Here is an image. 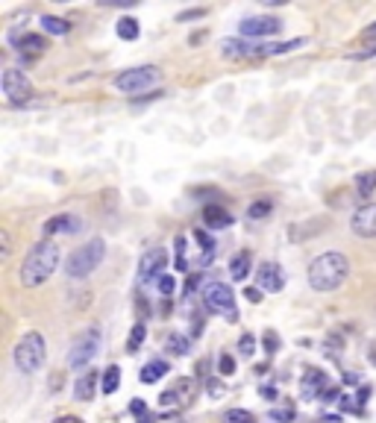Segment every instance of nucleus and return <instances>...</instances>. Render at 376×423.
<instances>
[{"mask_svg": "<svg viewBox=\"0 0 376 423\" xmlns=\"http://www.w3.org/2000/svg\"><path fill=\"white\" fill-rule=\"evenodd\" d=\"M356 191L361 197H370L376 191V171H361V173H356Z\"/></svg>", "mask_w": 376, "mask_h": 423, "instance_id": "nucleus-22", "label": "nucleus"}, {"mask_svg": "<svg viewBox=\"0 0 376 423\" xmlns=\"http://www.w3.org/2000/svg\"><path fill=\"white\" fill-rule=\"evenodd\" d=\"M238 353H241V356H253L256 353V338H253V335H244L241 344H238Z\"/></svg>", "mask_w": 376, "mask_h": 423, "instance_id": "nucleus-32", "label": "nucleus"}, {"mask_svg": "<svg viewBox=\"0 0 376 423\" xmlns=\"http://www.w3.org/2000/svg\"><path fill=\"white\" fill-rule=\"evenodd\" d=\"M115 33H118V39H123V42H135L139 39V33H142V27H139V21L135 18H121Z\"/></svg>", "mask_w": 376, "mask_h": 423, "instance_id": "nucleus-20", "label": "nucleus"}, {"mask_svg": "<svg viewBox=\"0 0 376 423\" xmlns=\"http://www.w3.org/2000/svg\"><path fill=\"white\" fill-rule=\"evenodd\" d=\"M159 80V71L153 65H144V68H130L115 77V89L123 94H139L144 89H150Z\"/></svg>", "mask_w": 376, "mask_h": 423, "instance_id": "nucleus-7", "label": "nucleus"}, {"mask_svg": "<svg viewBox=\"0 0 376 423\" xmlns=\"http://www.w3.org/2000/svg\"><path fill=\"white\" fill-rule=\"evenodd\" d=\"M156 288H159V294H162V297H171V294H173V288H177V279L168 277V273H162V277L156 279Z\"/></svg>", "mask_w": 376, "mask_h": 423, "instance_id": "nucleus-30", "label": "nucleus"}, {"mask_svg": "<svg viewBox=\"0 0 376 423\" xmlns=\"http://www.w3.org/2000/svg\"><path fill=\"white\" fill-rule=\"evenodd\" d=\"M130 408H133V415H135V417H139V420H142V417L147 415V406H144L142 400H133V406H130Z\"/></svg>", "mask_w": 376, "mask_h": 423, "instance_id": "nucleus-37", "label": "nucleus"}, {"mask_svg": "<svg viewBox=\"0 0 376 423\" xmlns=\"http://www.w3.org/2000/svg\"><path fill=\"white\" fill-rule=\"evenodd\" d=\"M256 282H259L262 291L277 294V291H282V285H285V273H282V268L277 262H265V265H259V270H256Z\"/></svg>", "mask_w": 376, "mask_h": 423, "instance_id": "nucleus-11", "label": "nucleus"}, {"mask_svg": "<svg viewBox=\"0 0 376 423\" xmlns=\"http://www.w3.org/2000/svg\"><path fill=\"white\" fill-rule=\"evenodd\" d=\"M350 230H353L359 239H376V203L356 209L353 218H350Z\"/></svg>", "mask_w": 376, "mask_h": 423, "instance_id": "nucleus-10", "label": "nucleus"}, {"mask_svg": "<svg viewBox=\"0 0 376 423\" xmlns=\"http://www.w3.org/2000/svg\"><path fill=\"white\" fill-rule=\"evenodd\" d=\"M223 423H256V420L250 412H244V408H230V412L223 415Z\"/></svg>", "mask_w": 376, "mask_h": 423, "instance_id": "nucleus-29", "label": "nucleus"}, {"mask_svg": "<svg viewBox=\"0 0 376 423\" xmlns=\"http://www.w3.org/2000/svg\"><path fill=\"white\" fill-rule=\"evenodd\" d=\"M241 35H247V39H262V35H273L280 33V21L277 18H247L241 21Z\"/></svg>", "mask_w": 376, "mask_h": 423, "instance_id": "nucleus-14", "label": "nucleus"}, {"mask_svg": "<svg viewBox=\"0 0 376 423\" xmlns=\"http://www.w3.org/2000/svg\"><path fill=\"white\" fill-rule=\"evenodd\" d=\"M42 27H44L50 35H68V33H71V21L56 18V15H44V18H42Z\"/></svg>", "mask_w": 376, "mask_h": 423, "instance_id": "nucleus-21", "label": "nucleus"}, {"mask_svg": "<svg viewBox=\"0 0 376 423\" xmlns=\"http://www.w3.org/2000/svg\"><path fill=\"white\" fill-rule=\"evenodd\" d=\"M271 420H277V423H291V420H294V408H291V406L273 408V412H271Z\"/></svg>", "mask_w": 376, "mask_h": 423, "instance_id": "nucleus-31", "label": "nucleus"}, {"mask_svg": "<svg viewBox=\"0 0 376 423\" xmlns=\"http://www.w3.org/2000/svg\"><path fill=\"white\" fill-rule=\"evenodd\" d=\"M271 44H247V42H235V39H223L221 42V53L230 59H244V56H268Z\"/></svg>", "mask_w": 376, "mask_h": 423, "instance_id": "nucleus-12", "label": "nucleus"}, {"mask_svg": "<svg viewBox=\"0 0 376 423\" xmlns=\"http://www.w3.org/2000/svg\"><path fill=\"white\" fill-rule=\"evenodd\" d=\"M168 265V253L162 250V247H153V250H147L142 256V262H139V282L147 285V282H153L162 277V270H165Z\"/></svg>", "mask_w": 376, "mask_h": 423, "instance_id": "nucleus-9", "label": "nucleus"}, {"mask_svg": "<svg viewBox=\"0 0 376 423\" xmlns=\"http://www.w3.org/2000/svg\"><path fill=\"white\" fill-rule=\"evenodd\" d=\"M368 394H370L368 385H365V388H359V394H356V403H359V406H365V403H368Z\"/></svg>", "mask_w": 376, "mask_h": 423, "instance_id": "nucleus-41", "label": "nucleus"}, {"mask_svg": "<svg viewBox=\"0 0 376 423\" xmlns=\"http://www.w3.org/2000/svg\"><path fill=\"white\" fill-rule=\"evenodd\" d=\"M265 347H268V353L277 350V335H273V332H268V335H265Z\"/></svg>", "mask_w": 376, "mask_h": 423, "instance_id": "nucleus-40", "label": "nucleus"}, {"mask_svg": "<svg viewBox=\"0 0 376 423\" xmlns=\"http://www.w3.org/2000/svg\"><path fill=\"white\" fill-rule=\"evenodd\" d=\"M203 223L212 227V230H227L232 223V215L223 206H206L203 209Z\"/></svg>", "mask_w": 376, "mask_h": 423, "instance_id": "nucleus-16", "label": "nucleus"}, {"mask_svg": "<svg viewBox=\"0 0 376 423\" xmlns=\"http://www.w3.org/2000/svg\"><path fill=\"white\" fill-rule=\"evenodd\" d=\"M80 227H83V221H80L77 215H71V212H65V215H56V218L44 221L42 232H44V235H59V232L74 235V232H80Z\"/></svg>", "mask_w": 376, "mask_h": 423, "instance_id": "nucleus-15", "label": "nucleus"}, {"mask_svg": "<svg viewBox=\"0 0 376 423\" xmlns=\"http://www.w3.org/2000/svg\"><path fill=\"white\" fill-rule=\"evenodd\" d=\"M271 200H256V203H250V209H247V218L250 221H262V218H268L271 215Z\"/></svg>", "mask_w": 376, "mask_h": 423, "instance_id": "nucleus-27", "label": "nucleus"}, {"mask_svg": "<svg viewBox=\"0 0 376 423\" xmlns=\"http://www.w3.org/2000/svg\"><path fill=\"white\" fill-rule=\"evenodd\" d=\"M100 347H103V332H100L97 327H89L77 341L71 344V350H68V368L80 370V368H85L89 362H94V356L100 353Z\"/></svg>", "mask_w": 376, "mask_h": 423, "instance_id": "nucleus-6", "label": "nucleus"}, {"mask_svg": "<svg viewBox=\"0 0 376 423\" xmlns=\"http://www.w3.org/2000/svg\"><path fill=\"white\" fill-rule=\"evenodd\" d=\"M168 350L173 353V356H185L188 353V338H182V335H177V332H173V335H168Z\"/></svg>", "mask_w": 376, "mask_h": 423, "instance_id": "nucleus-28", "label": "nucleus"}, {"mask_svg": "<svg viewBox=\"0 0 376 423\" xmlns=\"http://www.w3.org/2000/svg\"><path fill=\"white\" fill-rule=\"evenodd\" d=\"M218 370L223 373V377H230V373L235 370V359H232V356H221V362H218Z\"/></svg>", "mask_w": 376, "mask_h": 423, "instance_id": "nucleus-34", "label": "nucleus"}, {"mask_svg": "<svg viewBox=\"0 0 376 423\" xmlns=\"http://www.w3.org/2000/svg\"><path fill=\"white\" fill-rule=\"evenodd\" d=\"M323 400H327V403H335V400H338V388H330V391H323Z\"/></svg>", "mask_w": 376, "mask_h": 423, "instance_id": "nucleus-43", "label": "nucleus"}, {"mask_svg": "<svg viewBox=\"0 0 376 423\" xmlns=\"http://www.w3.org/2000/svg\"><path fill=\"white\" fill-rule=\"evenodd\" d=\"M59 256H62L59 247L50 239H42L39 244H35L27 253V259H24L21 273H18L24 288H39L42 282H47L50 277H53V270L59 268Z\"/></svg>", "mask_w": 376, "mask_h": 423, "instance_id": "nucleus-1", "label": "nucleus"}, {"mask_svg": "<svg viewBox=\"0 0 376 423\" xmlns=\"http://www.w3.org/2000/svg\"><path fill=\"white\" fill-rule=\"evenodd\" d=\"M180 400V394L177 391H165V394H162L159 397V403H162V408H168V406H173V403H177Z\"/></svg>", "mask_w": 376, "mask_h": 423, "instance_id": "nucleus-35", "label": "nucleus"}, {"mask_svg": "<svg viewBox=\"0 0 376 423\" xmlns=\"http://www.w3.org/2000/svg\"><path fill=\"white\" fill-rule=\"evenodd\" d=\"M173 265H177L180 270L188 268V262H185V239H177V262H173Z\"/></svg>", "mask_w": 376, "mask_h": 423, "instance_id": "nucleus-33", "label": "nucleus"}, {"mask_svg": "<svg viewBox=\"0 0 376 423\" xmlns=\"http://www.w3.org/2000/svg\"><path fill=\"white\" fill-rule=\"evenodd\" d=\"M97 373L94 370H89V373H83V377L74 382V397H77V400H92L94 397V388H97Z\"/></svg>", "mask_w": 376, "mask_h": 423, "instance_id": "nucleus-17", "label": "nucleus"}, {"mask_svg": "<svg viewBox=\"0 0 376 423\" xmlns=\"http://www.w3.org/2000/svg\"><path fill=\"white\" fill-rule=\"evenodd\" d=\"M203 15V9H194V12H182L180 15V21H191V18H200Z\"/></svg>", "mask_w": 376, "mask_h": 423, "instance_id": "nucleus-42", "label": "nucleus"}, {"mask_svg": "<svg viewBox=\"0 0 376 423\" xmlns=\"http://www.w3.org/2000/svg\"><path fill=\"white\" fill-rule=\"evenodd\" d=\"M197 282H200V277H191V279H188V282H185V294H191V291L197 288Z\"/></svg>", "mask_w": 376, "mask_h": 423, "instance_id": "nucleus-44", "label": "nucleus"}, {"mask_svg": "<svg viewBox=\"0 0 376 423\" xmlns=\"http://www.w3.org/2000/svg\"><path fill=\"white\" fill-rule=\"evenodd\" d=\"M262 294H265L262 288H247V300H250V303H259V300H262Z\"/></svg>", "mask_w": 376, "mask_h": 423, "instance_id": "nucleus-39", "label": "nucleus"}, {"mask_svg": "<svg viewBox=\"0 0 376 423\" xmlns=\"http://www.w3.org/2000/svg\"><path fill=\"white\" fill-rule=\"evenodd\" d=\"M144 338H147V327H144V323H135V327H133V332H130L127 350H130V353H135V350H139V347L144 344Z\"/></svg>", "mask_w": 376, "mask_h": 423, "instance_id": "nucleus-26", "label": "nucleus"}, {"mask_svg": "<svg viewBox=\"0 0 376 423\" xmlns=\"http://www.w3.org/2000/svg\"><path fill=\"white\" fill-rule=\"evenodd\" d=\"M344 382H347V385H359V373H347Z\"/></svg>", "mask_w": 376, "mask_h": 423, "instance_id": "nucleus-46", "label": "nucleus"}, {"mask_svg": "<svg viewBox=\"0 0 376 423\" xmlns=\"http://www.w3.org/2000/svg\"><path fill=\"white\" fill-rule=\"evenodd\" d=\"M0 239H3V259H9V253H12V239H9V232H0Z\"/></svg>", "mask_w": 376, "mask_h": 423, "instance_id": "nucleus-38", "label": "nucleus"}, {"mask_svg": "<svg viewBox=\"0 0 376 423\" xmlns=\"http://www.w3.org/2000/svg\"><path fill=\"white\" fill-rule=\"evenodd\" d=\"M203 306L209 309L212 315H221V318H227V320H235L238 318V309H235V294L230 285H223V282H206L203 285Z\"/></svg>", "mask_w": 376, "mask_h": 423, "instance_id": "nucleus-5", "label": "nucleus"}, {"mask_svg": "<svg viewBox=\"0 0 376 423\" xmlns=\"http://www.w3.org/2000/svg\"><path fill=\"white\" fill-rule=\"evenodd\" d=\"M44 356H47L44 338L39 332H27L15 344V350H12V362H15V368L24 373V377H33V373L44 365Z\"/></svg>", "mask_w": 376, "mask_h": 423, "instance_id": "nucleus-3", "label": "nucleus"}, {"mask_svg": "<svg viewBox=\"0 0 376 423\" xmlns=\"http://www.w3.org/2000/svg\"><path fill=\"white\" fill-rule=\"evenodd\" d=\"M247 273H250V253L241 250V253L232 256V262H230V277H232L235 282H241V279H247Z\"/></svg>", "mask_w": 376, "mask_h": 423, "instance_id": "nucleus-18", "label": "nucleus"}, {"mask_svg": "<svg viewBox=\"0 0 376 423\" xmlns=\"http://www.w3.org/2000/svg\"><path fill=\"white\" fill-rule=\"evenodd\" d=\"M361 35H365V39H373V35H376V24H370V27H368L365 33H361Z\"/></svg>", "mask_w": 376, "mask_h": 423, "instance_id": "nucleus-47", "label": "nucleus"}, {"mask_svg": "<svg viewBox=\"0 0 376 423\" xmlns=\"http://www.w3.org/2000/svg\"><path fill=\"white\" fill-rule=\"evenodd\" d=\"M118 385H121V368L112 365V368H106L103 379H100V391H103V394H115Z\"/></svg>", "mask_w": 376, "mask_h": 423, "instance_id": "nucleus-23", "label": "nucleus"}, {"mask_svg": "<svg viewBox=\"0 0 376 423\" xmlns=\"http://www.w3.org/2000/svg\"><path fill=\"white\" fill-rule=\"evenodd\" d=\"M18 47H21V51L24 53H42V51H47V42L42 39V35H24V39L18 42Z\"/></svg>", "mask_w": 376, "mask_h": 423, "instance_id": "nucleus-24", "label": "nucleus"}, {"mask_svg": "<svg viewBox=\"0 0 376 423\" xmlns=\"http://www.w3.org/2000/svg\"><path fill=\"white\" fill-rule=\"evenodd\" d=\"M368 56H376V44H368V51H356V53H350V59H368Z\"/></svg>", "mask_w": 376, "mask_h": 423, "instance_id": "nucleus-36", "label": "nucleus"}, {"mask_svg": "<svg viewBox=\"0 0 376 423\" xmlns=\"http://www.w3.org/2000/svg\"><path fill=\"white\" fill-rule=\"evenodd\" d=\"M53 423H83L80 417H71V415H65V417H56Z\"/></svg>", "mask_w": 376, "mask_h": 423, "instance_id": "nucleus-45", "label": "nucleus"}, {"mask_svg": "<svg viewBox=\"0 0 376 423\" xmlns=\"http://www.w3.org/2000/svg\"><path fill=\"white\" fill-rule=\"evenodd\" d=\"M165 373H168V362H150V365L142 368L139 379L147 382V385H153V382H159L162 377H165Z\"/></svg>", "mask_w": 376, "mask_h": 423, "instance_id": "nucleus-19", "label": "nucleus"}, {"mask_svg": "<svg viewBox=\"0 0 376 423\" xmlns=\"http://www.w3.org/2000/svg\"><path fill=\"white\" fill-rule=\"evenodd\" d=\"M103 256H106V241L103 239H92V241H85L83 247H77V250L71 253L68 259V277L71 279H83V277H89V273L94 268H100V262H103Z\"/></svg>", "mask_w": 376, "mask_h": 423, "instance_id": "nucleus-4", "label": "nucleus"}, {"mask_svg": "<svg viewBox=\"0 0 376 423\" xmlns=\"http://www.w3.org/2000/svg\"><path fill=\"white\" fill-rule=\"evenodd\" d=\"M194 239H197L200 247H203V265H209L212 256H215V241H212V235L203 232V230H194Z\"/></svg>", "mask_w": 376, "mask_h": 423, "instance_id": "nucleus-25", "label": "nucleus"}, {"mask_svg": "<svg viewBox=\"0 0 376 423\" xmlns=\"http://www.w3.org/2000/svg\"><path fill=\"white\" fill-rule=\"evenodd\" d=\"M323 391H327V377H323V370L321 368H306L303 382H300V394H303V400L323 397Z\"/></svg>", "mask_w": 376, "mask_h": 423, "instance_id": "nucleus-13", "label": "nucleus"}, {"mask_svg": "<svg viewBox=\"0 0 376 423\" xmlns=\"http://www.w3.org/2000/svg\"><path fill=\"white\" fill-rule=\"evenodd\" d=\"M3 94H6V101L12 106H21L24 101H30L33 85H30L27 77H24V71H18V68H6L3 71Z\"/></svg>", "mask_w": 376, "mask_h": 423, "instance_id": "nucleus-8", "label": "nucleus"}, {"mask_svg": "<svg viewBox=\"0 0 376 423\" xmlns=\"http://www.w3.org/2000/svg\"><path fill=\"white\" fill-rule=\"evenodd\" d=\"M347 273H350V262L344 253H338V250L321 253L309 265V285L315 291H338L347 282Z\"/></svg>", "mask_w": 376, "mask_h": 423, "instance_id": "nucleus-2", "label": "nucleus"}]
</instances>
